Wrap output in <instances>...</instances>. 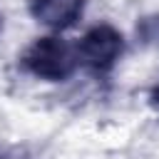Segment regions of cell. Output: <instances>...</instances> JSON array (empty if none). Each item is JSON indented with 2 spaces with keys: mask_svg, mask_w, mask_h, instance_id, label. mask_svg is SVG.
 I'll list each match as a JSON object with an SVG mask.
<instances>
[{
  "mask_svg": "<svg viewBox=\"0 0 159 159\" xmlns=\"http://www.w3.org/2000/svg\"><path fill=\"white\" fill-rule=\"evenodd\" d=\"M20 62L32 77L47 80V82H60L65 77H70L72 70L77 67V52L62 37L47 35V37H37L22 52Z\"/></svg>",
  "mask_w": 159,
  "mask_h": 159,
  "instance_id": "cell-1",
  "label": "cell"
},
{
  "mask_svg": "<svg viewBox=\"0 0 159 159\" xmlns=\"http://www.w3.org/2000/svg\"><path fill=\"white\" fill-rule=\"evenodd\" d=\"M149 102H152V107H154V112L159 114V82L152 87V92H149Z\"/></svg>",
  "mask_w": 159,
  "mask_h": 159,
  "instance_id": "cell-5",
  "label": "cell"
},
{
  "mask_svg": "<svg viewBox=\"0 0 159 159\" xmlns=\"http://www.w3.org/2000/svg\"><path fill=\"white\" fill-rule=\"evenodd\" d=\"M84 10V0H30V15L50 27V30H67L72 27Z\"/></svg>",
  "mask_w": 159,
  "mask_h": 159,
  "instance_id": "cell-3",
  "label": "cell"
},
{
  "mask_svg": "<svg viewBox=\"0 0 159 159\" xmlns=\"http://www.w3.org/2000/svg\"><path fill=\"white\" fill-rule=\"evenodd\" d=\"M0 30H2V12H0Z\"/></svg>",
  "mask_w": 159,
  "mask_h": 159,
  "instance_id": "cell-6",
  "label": "cell"
},
{
  "mask_svg": "<svg viewBox=\"0 0 159 159\" xmlns=\"http://www.w3.org/2000/svg\"><path fill=\"white\" fill-rule=\"evenodd\" d=\"M124 50V37L112 25H94L89 27L82 40L77 42V62L92 67V70H109Z\"/></svg>",
  "mask_w": 159,
  "mask_h": 159,
  "instance_id": "cell-2",
  "label": "cell"
},
{
  "mask_svg": "<svg viewBox=\"0 0 159 159\" xmlns=\"http://www.w3.org/2000/svg\"><path fill=\"white\" fill-rule=\"evenodd\" d=\"M0 159H7V157H5V154H0Z\"/></svg>",
  "mask_w": 159,
  "mask_h": 159,
  "instance_id": "cell-7",
  "label": "cell"
},
{
  "mask_svg": "<svg viewBox=\"0 0 159 159\" xmlns=\"http://www.w3.org/2000/svg\"><path fill=\"white\" fill-rule=\"evenodd\" d=\"M144 37L152 40L157 47H159V17H152L144 22Z\"/></svg>",
  "mask_w": 159,
  "mask_h": 159,
  "instance_id": "cell-4",
  "label": "cell"
}]
</instances>
